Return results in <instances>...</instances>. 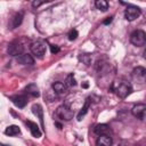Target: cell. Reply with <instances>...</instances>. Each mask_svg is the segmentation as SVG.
Wrapping results in <instances>:
<instances>
[{
  "instance_id": "1",
  "label": "cell",
  "mask_w": 146,
  "mask_h": 146,
  "mask_svg": "<svg viewBox=\"0 0 146 146\" xmlns=\"http://www.w3.org/2000/svg\"><path fill=\"white\" fill-rule=\"evenodd\" d=\"M30 50L35 57L43 58V56L46 55V51H47V46H46V43L43 41L36 40V41H33L30 44Z\"/></svg>"
},
{
  "instance_id": "2",
  "label": "cell",
  "mask_w": 146,
  "mask_h": 146,
  "mask_svg": "<svg viewBox=\"0 0 146 146\" xmlns=\"http://www.w3.org/2000/svg\"><path fill=\"white\" fill-rule=\"evenodd\" d=\"M130 42L133 46L143 47L146 44V33L141 30H136L130 35Z\"/></svg>"
},
{
  "instance_id": "3",
  "label": "cell",
  "mask_w": 146,
  "mask_h": 146,
  "mask_svg": "<svg viewBox=\"0 0 146 146\" xmlns=\"http://www.w3.org/2000/svg\"><path fill=\"white\" fill-rule=\"evenodd\" d=\"M56 115H57L60 120H63V121H70V120L73 119L74 113H73V111L71 110V107H70L68 105L64 104V105H60V106L56 110Z\"/></svg>"
},
{
  "instance_id": "4",
  "label": "cell",
  "mask_w": 146,
  "mask_h": 146,
  "mask_svg": "<svg viewBox=\"0 0 146 146\" xmlns=\"http://www.w3.org/2000/svg\"><path fill=\"white\" fill-rule=\"evenodd\" d=\"M131 91H132V87H131V84L128 82V81H121L119 84H117V87H116V89H115V92H116V95L120 97V98H125V97H128L130 94H131Z\"/></svg>"
},
{
  "instance_id": "5",
  "label": "cell",
  "mask_w": 146,
  "mask_h": 146,
  "mask_svg": "<svg viewBox=\"0 0 146 146\" xmlns=\"http://www.w3.org/2000/svg\"><path fill=\"white\" fill-rule=\"evenodd\" d=\"M131 76H132V80L139 84H143L146 82V68L143 67V66H137L132 70V73H131Z\"/></svg>"
},
{
  "instance_id": "6",
  "label": "cell",
  "mask_w": 146,
  "mask_h": 146,
  "mask_svg": "<svg viewBox=\"0 0 146 146\" xmlns=\"http://www.w3.org/2000/svg\"><path fill=\"white\" fill-rule=\"evenodd\" d=\"M7 51L10 56H21L24 51V46L19 42V41H13L8 44V48H7Z\"/></svg>"
},
{
  "instance_id": "7",
  "label": "cell",
  "mask_w": 146,
  "mask_h": 146,
  "mask_svg": "<svg viewBox=\"0 0 146 146\" xmlns=\"http://www.w3.org/2000/svg\"><path fill=\"white\" fill-rule=\"evenodd\" d=\"M140 16V9L135 6H128L127 9L124 10V17L127 21H135Z\"/></svg>"
},
{
  "instance_id": "8",
  "label": "cell",
  "mask_w": 146,
  "mask_h": 146,
  "mask_svg": "<svg viewBox=\"0 0 146 146\" xmlns=\"http://www.w3.org/2000/svg\"><path fill=\"white\" fill-rule=\"evenodd\" d=\"M131 113L135 117L139 119V120H143L146 117V104L144 103H139L137 105H135L131 110Z\"/></svg>"
},
{
  "instance_id": "9",
  "label": "cell",
  "mask_w": 146,
  "mask_h": 146,
  "mask_svg": "<svg viewBox=\"0 0 146 146\" xmlns=\"http://www.w3.org/2000/svg\"><path fill=\"white\" fill-rule=\"evenodd\" d=\"M23 17H24V13H23V11L16 13V14L11 17V19H10L9 27H10V29H16L17 26H19V25L22 24V22H23Z\"/></svg>"
},
{
  "instance_id": "10",
  "label": "cell",
  "mask_w": 146,
  "mask_h": 146,
  "mask_svg": "<svg viewBox=\"0 0 146 146\" xmlns=\"http://www.w3.org/2000/svg\"><path fill=\"white\" fill-rule=\"evenodd\" d=\"M11 102L19 108L24 107L26 104H27V97L24 96V95H16V96H11L10 97Z\"/></svg>"
},
{
  "instance_id": "11",
  "label": "cell",
  "mask_w": 146,
  "mask_h": 146,
  "mask_svg": "<svg viewBox=\"0 0 146 146\" xmlns=\"http://www.w3.org/2000/svg\"><path fill=\"white\" fill-rule=\"evenodd\" d=\"M113 140L108 135H100L96 140V146H112Z\"/></svg>"
},
{
  "instance_id": "12",
  "label": "cell",
  "mask_w": 146,
  "mask_h": 146,
  "mask_svg": "<svg viewBox=\"0 0 146 146\" xmlns=\"http://www.w3.org/2000/svg\"><path fill=\"white\" fill-rule=\"evenodd\" d=\"M17 62L22 65H33L34 64V59L31 55L29 54H22L21 56L17 57Z\"/></svg>"
},
{
  "instance_id": "13",
  "label": "cell",
  "mask_w": 146,
  "mask_h": 146,
  "mask_svg": "<svg viewBox=\"0 0 146 146\" xmlns=\"http://www.w3.org/2000/svg\"><path fill=\"white\" fill-rule=\"evenodd\" d=\"M51 88H52L54 92L59 94V95L65 94V92L67 91V87H66V84H65V83H63V82H59V81L54 82V83H52V86H51Z\"/></svg>"
},
{
  "instance_id": "14",
  "label": "cell",
  "mask_w": 146,
  "mask_h": 146,
  "mask_svg": "<svg viewBox=\"0 0 146 146\" xmlns=\"http://www.w3.org/2000/svg\"><path fill=\"white\" fill-rule=\"evenodd\" d=\"M26 123H27V125L30 128V131H31V133H32L33 137H35V138L41 137V131H40V129H39V127H38L36 123H34L32 121H27Z\"/></svg>"
},
{
  "instance_id": "15",
  "label": "cell",
  "mask_w": 146,
  "mask_h": 146,
  "mask_svg": "<svg viewBox=\"0 0 146 146\" xmlns=\"http://www.w3.org/2000/svg\"><path fill=\"white\" fill-rule=\"evenodd\" d=\"M25 91H26V94H29V95H31V96H33V97H39V95H40L39 88H38V86L34 84V83H30V84L25 88Z\"/></svg>"
},
{
  "instance_id": "16",
  "label": "cell",
  "mask_w": 146,
  "mask_h": 146,
  "mask_svg": "<svg viewBox=\"0 0 146 146\" xmlns=\"http://www.w3.org/2000/svg\"><path fill=\"white\" fill-rule=\"evenodd\" d=\"M5 133H6V135H8V136H17V135H19V133H21V129H19V127H18V125L11 124V125H9V127H7V128H6Z\"/></svg>"
},
{
  "instance_id": "17",
  "label": "cell",
  "mask_w": 146,
  "mask_h": 146,
  "mask_svg": "<svg viewBox=\"0 0 146 146\" xmlns=\"http://www.w3.org/2000/svg\"><path fill=\"white\" fill-rule=\"evenodd\" d=\"M32 111H33V113L40 119L41 124H43V110H42V107H41L39 104H34V105L32 106Z\"/></svg>"
},
{
  "instance_id": "18",
  "label": "cell",
  "mask_w": 146,
  "mask_h": 146,
  "mask_svg": "<svg viewBox=\"0 0 146 146\" xmlns=\"http://www.w3.org/2000/svg\"><path fill=\"white\" fill-rule=\"evenodd\" d=\"M89 106H90V98H87V99H86V102H84L83 107L80 110V112H79V114H78V120H79V121H81V120H82V117L87 114Z\"/></svg>"
},
{
  "instance_id": "19",
  "label": "cell",
  "mask_w": 146,
  "mask_h": 146,
  "mask_svg": "<svg viewBox=\"0 0 146 146\" xmlns=\"http://www.w3.org/2000/svg\"><path fill=\"white\" fill-rule=\"evenodd\" d=\"M95 132H96L98 136H100V135H107V132H108V127H107L106 124H97V125L95 127Z\"/></svg>"
},
{
  "instance_id": "20",
  "label": "cell",
  "mask_w": 146,
  "mask_h": 146,
  "mask_svg": "<svg viewBox=\"0 0 146 146\" xmlns=\"http://www.w3.org/2000/svg\"><path fill=\"white\" fill-rule=\"evenodd\" d=\"M95 5H96L97 9H99V10H102V11H106V10L108 9V2L105 1V0H97V1L95 2Z\"/></svg>"
},
{
  "instance_id": "21",
  "label": "cell",
  "mask_w": 146,
  "mask_h": 146,
  "mask_svg": "<svg viewBox=\"0 0 146 146\" xmlns=\"http://www.w3.org/2000/svg\"><path fill=\"white\" fill-rule=\"evenodd\" d=\"M65 84H66L67 88H68V87H73V86H75V79H74L73 74H68V75H67L66 81H65Z\"/></svg>"
},
{
  "instance_id": "22",
  "label": "cell",
  "mask_w": 146,
  "mask_h": 146,
  "mask_svg": "<svg viewBox=\"0 0 146 146\" xmlns=\"http://www.w3.org/2000/svg\"><path fill=\"white\" fill-rule=\"evenodd\" d=\"M78 35H79V33H78L76 30H71L70 33H68V40L73 41V40H75L78 38Z\"/></svg>"
},
{
  "instance_id": "23",
  "label": "cell",
  "mask_w": 146,
  "mask_h": 146,
  "mask_svg": "<svg viewBox=\"0 0 146 146\" xmlns=\"http://www.w3.org/2000/svg\"><path fill=\"white\" fill-rule=\"evenodd\" d=\"M50 51L52 54H57L59 51V47L58 46H50Z\"/></svg>"
},
{
  "instance_id": "24",
  "label": "cell",
  "mask_w": 146,
  "mask_h": 146,
  "mask_svg": "<svg viewBox=\"0 0 146 146\" xmlns=\"http://www.w3.org/2000/svg\"><path fill=\"white\" fill-rule=\"evenodd\" d=\"M42 3H43L42 1H33V2H32V6H33L34 8H38V7H40Z\"/></svg>"
},
{
  "instance_id": "25",
  "label": "cell",
  "mask_w": 146,
  "mask_h": 146,
  "mask_svg": "<svg viewBox=\"0 0 146 146\" xmlns=\"http://www.w3.org/2000/svg\"><path fill=\"white\" fill-rule=\"evenodd\" d=\"M112 19H113V17L111 16V17H107V19L106 21H104V24H108V23H111L112 22Z\"/></svg>"
},
{
  "instance_id": "26",
  "label": "cell",
  "mask_w": 146,
  "mask_h": 146,
  "mask_svg": "<svg viewBox=\"0 0 146 146\" xmlns=\"http://www.w3.org/2000/svg\"><path fill=\"white\" fill-rule=\"evenodd\" d=\"M144 58H145V59H146V50H145V51H144Z\"/></svg>"
},
{
  "instance_id": "27",
  "label": "cell",
  "mask_w": 146,
  "mask_h": 146,
  "mask_svg": "<svg viewBox=\"0 0 146 146\" xmlns=\"http://www.w3.org/2000/svg\"><path fill=\"white\" fill-rule=\"evenodd\" d=\"M1 146H8V145H5V144H2V145H1Z\"/></svg>"
}]
</instances>
